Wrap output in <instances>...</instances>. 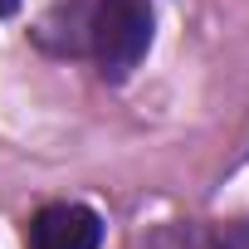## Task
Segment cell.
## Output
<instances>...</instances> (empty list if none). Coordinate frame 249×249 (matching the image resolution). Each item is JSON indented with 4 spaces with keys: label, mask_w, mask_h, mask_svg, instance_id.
<instances>
[{
    "label": "cell",
    "mask_w": 249,
    "mask_h": 249,
    "mask_svg": "<svg viewBox=\"0 0 249 249\" xmlns=\"http://www.w3.org/2000/svg\"><path fill=\"white\" fill-rule=\"evenodd\" d=\"M152 44V0H98L93 5V54L107 78H127Z\"/></svg>",
    "instance_id": "1"
},
{
    "label": "cell",
    "mask_w": 249,
    "mask_h": 249,
    "mask_svg": "<svg viewBox=\"0 0 249 249\" xmlns=\"http://www.w3.org/2000/svg\"><path fill=\"white\" fill-rule=\"evenodd\" d=\"M98 244H103V220L88 205L59 200L30 220V249H98Z\"/></svg>",
    "instance_id": "2"
},
{
    "label": "cell",
    "mask_w": 249,
    "mask_h": 249,
    "mask_svg": "<svg viewBox=\"0 0 249 249\" xmlns=\"http://www.w3.org/2000/svg\"><path fill=\"white\" fill-rule=\"evenodd\" d=\"M20 10V0H0V20H5V15H15Z\"/></svg>",
    "instance_id": "3"
}]
</instances>
